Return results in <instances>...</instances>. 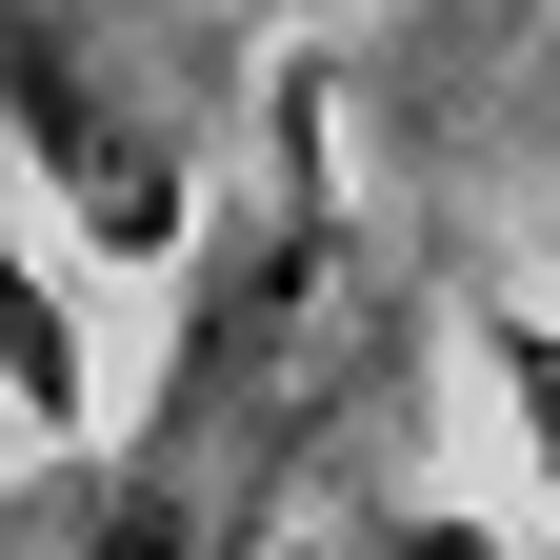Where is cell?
Here are the masks:
<instances>
[{"label": "cell", "mask_w": 560, "mask_h": 560, "mask_svg": "<svg viewBox=\"0 0 560 560\" xmlns=\"http://www.w3.org/2000/svg\"><path fill=\"white\" fill-rule=\"evenodd\" d=\"M0 140H21V161L60 180V221H81L101 260H180L200 241V161H180V120L161 101H120L101 81V40L60 21V0H0Z\"/></svg>", "instance_id": "cell-1"}, {"label": "cell", "mask_w": 560, "mask_h": 560, "mask_svg": "<svg viewBox=\"0 0 560 560\" xmlns=\"http://www.w3.org/2000/svg\"><path fill=\"white\" fill-rule=\"evenodd\" d=\"M0 400H21V441H81L101 420V361H81V301L21 260V221H0Z\"/></svg>", "instance_id": "cell-2"}, {"label": "cell", "mask_w": 560, "mask_h": 560, "mask_svg": "<svg viewBox=\"0 0 560 560\" xmlns=\"http://www.w3.org/2000/svg\"><path fill=\"white\" fill-rule=\"evenodd\" d=\"M480 340H501V400H521V441H540V501H560V320H540V301H480Z\"/></svg>", "instance_id": "cell-4"}, {"label": "cell", "mask_w": 560, "mask_h": 560, "mask_svg": "<svg viewBox=\"0 0 560 560\" xmlns=\"http://www.w3.org/2000/svg\"><path fill=\"white\" fill-rule=\"evenodd\" d=\"M260 560H521V540L460 521V501H340V521H280Z\"/></svg>", "instance_id": "cell-3"}]
</instances>
